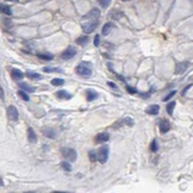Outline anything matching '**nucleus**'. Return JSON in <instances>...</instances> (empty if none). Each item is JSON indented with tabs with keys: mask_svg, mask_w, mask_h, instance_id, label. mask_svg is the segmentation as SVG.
I'll list each match as a JSON object with an SVG mask.
<instances>
[{
	"mask_svg": "<svg viewBox=\"0 0 193 193\" xmlns=\"http://www.w3.org/2000/svg\"><path fill=\"white\" fill-rule=\"evenodd\" d=\"M100 16V11L98 9H93L92 11H90L83 18L85 19H98Z\"/></svg>",
	"mask_w": 193,
	"mask_h": 193,
	"instance_id": "nucleus-11",
	"label": "nucleus"
},
{
	"mask_svg": "<svg viewBox=\"0 0 193 193\" xmlns=\"http://www.w3.org/2000/svg\"><path fill=\"white\" fill-rule=\"evenodd\" d=\"M88 156H90V160H91L92 162H94V161L97 160V151H95V150H90V151H88Z\"/></svg>",
	"mask_w": 193,
	"mask_h": 193,
	"instance_id": "nucleus-30",
	"label": "nucleus"
},
{
	"mask_svg": "<svg viewBox=\"0 0 193 193\" xmlns=\"http://www.w3.org/2000/svg\"><path fill=\"white\" fill-rule=\"evenodd\" d=\"M98 1H99V4L101 5V7H104V9H106L111 2V0H98Z\"/></svg>",
	"mask_w": 193,
	"mask_h": 193,
	"instance_id": "nucleus-33",
	"label": "nucleus"
},
{
	"mask_svg": "<svg viewBox=\"0 0 193 193\" xmlns=\"http://www.w3.org/2000/svg\"><path fill=\"white\" fill-rule=\"evenodd\" d=\"M127 91H128L130 94H136L138 92L136 88H134V87H130V86H127Z\"/></svg>",
	"mask_w": 193,
	"mask_h": 193,
	"instance_id": "nucleus-35",
	"label": "nucleus"
},
{
	"mask_svg": "<svg viewBox=\"0 0 193 193\" xmlns=\"http://www.w3.org/2000/svg\"><path fill=\"white\" fill-rule=\"evenodd\" d=\"M0 186H4V181H2V179L0 178Z\"/></svg>",
	"mask_w": 193,
	"mask_h": 193,
	"instance_id": "nucleus-41",
	"label": "nucleus"
},
{
	"mask_svg": "<svg viewBox=\"0 0 193 193\" xmlns=\"http://www.w3.org/2000/svg\"><path fill=\"white\" fill-rule=\"evenodd\" d=\"M37 57L44 61H51L54 58V55L53 54H37Z\"/></svg>",
	"mask_w": 193,
	"mask_h": 193,
	"instance_id": "nucleus-21",
	"label": "nucleus"
},
{
	"mask_svg": "<svg viewBox=\"0 0 193 193\" xmlns=\"http://www.w3.org/2000/svg\"><path fill=\"white\" fill-rule=\"evenodd\" d=\"M28 139L30 143H36L37 142V136H36V134H35V131H34V129L32 128L28 129Z\"/></svg>",
	"mask_w": 193,
	"mask_h": 193,
	"instance_id": "nucleus-17",
	"label": "nucleus"
},
{
	"mask_svg": "<svg viewBox=\"0 0 193 193\" xmlns=\"http://www.w3.org/2000/svg\"><path fill=\"white\" fill-rule=\"evenodd\" d=\"M124 122V125H128V127H132L135 123H134V119L131 118V117H127V118H124L123 119Z\"/></svg>",
	"mask_w": 193,
	"mask_h": 193,
	"instance_id": "nucleus-29",
	"label": "nucleus"
},
{
	"mask_svg": "<svg viewBox=\"0 0 193 193\" xmlns=\"http://www.w3.org/2000/svg\"><path fill=\"white\" fill-rule=\"evenodd\" d=\"M122 16H123V13L122 12H117V11H112L110 13V17H112V18L115 19H119Z\"/></svg>",
	"mask_w": 193,
	"mask_h": 193,
	"instance_id": "nucleus-31",
	"label": "nucleus"
},
{
	"mask_svg": "<svg viewBox=\"0 0 193 193\" xmlns=\"http://www.w3.org/2000/svg\"><path fill=\"white\" fill-rule=\"evenodd\" d=\"M61 153H62V155H63L64 159H67L68 161H76V159H78V153H76V150L73 149V148H62L61 149Z\"/></svg>",
	"mask_w": 193,
	"mask_h": 193,
	"instance_id": "nucleus-2",
	"label": "nucleus"
},
{
	"mask_svg": "<svg viewBox=\"0 0 193 193\" xmlns=\"http://www.w3.org/2000/svg\"><path fill=\"white\" fill-rule=\"evenodd\" d=\"M98 25H99L98 20H95V22H90V23H85V24H82L83 32H85V34H91V32H93L95 29L98 28Z\"/></svg>",
	"mask_w": 193,
	"mask_h": 193,
	"instance_id": "nucleus-6",
	"label": "nucleus"
},
{
	"mask_svg": "<svg viewBox=\"0 0 193 193\" xmlns=\"http://www.w3.org/2000/svg\"><path fill=\"white\" fill-rule=\"evenodd\" d=\"M159 127H160V131L161 134H166L171 130V124L167 119H161L160 123H159Z\"/></svg>",
	"mask_w": 193,
	"mask_h": 193,
	"instance_id": "nucleus-9",
	"label": "nucleus"
},
{
	"mask_svg": "<svg viewBox=\"0 0 193 193\" xmlns=\"http://www.w3.org/2000/svg\"><path fill=\"white\" fill-rule=\"evenodd\" d=\"M98 97H99V94L95 92L94 90H87V92H86V99H87V101L95 100Z\"/></svg>",
	"mask_w": 193,
	"mask_h": 193,
	"instance_id": "nucleus-14",
	"label": "nucleus"
},
{
	"mask_svg": "<svg viewBox=\"0 0 193 193\" xmlns=\"http://www.w3.org/2000/svg\"><path fill=\"white\" fill-rule=\"evenodd\" d=\"M64 83V80L63 79H60V78H54L53 80H51V85L53 86H62Z\"/></svg>",
	"mask_w": 193,
	"mask_h": 193,
	"instance_id": "nucleus-25",
	"label": "nucleus"
},
{
	"mask_svg": "<svg viewBox=\"0 0 193 193\" xmlns=\"http://www.w3.org/2000/svg\"><path fill=\"white\" fill-rule=\"evenodd\" d=\"M56 97H57L58 99H66V100L72 99V94L68 92V91H66V90L57 91V92H56Z\"/></svg>",
	"mask_w": 193,
	"mask_h": 193,
	"instance_id": "nucleus-10",
	"label": "nucleus"
},
{
	"mask_svg": "<svg viewBox=\"0 0 193 193\" xmlns=\"http://www.w3.org/2000/svg\"><path fill=\"white\" fill-rule=\"evenodd\" d=\"M7 117H9V119L11 120V122H17V120H18L19 113L16 106L10 105L9 107H7Z\"/></svg>",
	"mask_w": 193,
	"mask_h": 193,
	"instance_id": "nucleus-5",
	"label": "nucleus"
},
{
	"mask_svg": "<svg viewBox=\"0 0 193 193\" xmlns=\"http://www.w3.org/2000/svg\"><path fill=\"white\" fill-rule=\"evenodd\" d=\"M26 76L30 78V79H32V80H39V79H42V76L38 73H35V72H26Z\"/></svg>",
	"mask_w": 193,
	"mask_h": 193,
	"instance_id": "nucleus-23",
	"label": "nucleus"
},
{
	"mask_svg": "<svg viewBox=\"0 0 193 193\" xmlns=\"http://www.w3.org/2000/svg\"><path fill=\"white\" fill-rule=\"evenodd\" d=\"M107 85H109L110 87H112L113 90H117V86H116V85H115L113 82H111V81H109V82H107Z\"/></svg>",
	"mask_w": 193,
	"mask_h": 193,
	"instance_id": "nucleus-38",
	"label": "nucleus"
},
{
	"mask_svg": "<svg viewBox=\"0 0 193 193\" xmlns=\"http://www.w3.org/2000/svg\"><path fill=\"white\" fill-rule=\"evenodd\" d=\"M94 46H100V36L99 35H95V37H94Z\"/></svg>",
	"mask_w": 193,
	"mask_h": 193,
	"instance_id": "nucleus-36",
	"label": "nucleus"
},
{
	"mask_svg": "<svg viewBox=\"0 0 193 193\" xmlns=\"http://www.w3.org/2000/svg\"><path fill=\"white\" fill-rule=\"evenodd\" d=\"M18 95L23 99V100L25 101H29L30 100V97H29L28 92H25V91H23V90H20V91H18Z\"/></svg>",
	"mask_w": 193,
	"mask_h": 193,
	"instance_id": "nucleus-26",
	"label": "nucleus"
},
{
	"mask_svg": "<svg viewBox=\"0 0 193 193\" xmlns=\"http://www.w3.org/2000/svg\"><path fill=\"white\" fill-rule=\"evenodd\" d=\"M175 93H176V91H172V92H169V93H168V94H167V95H166L165 98L162 99V100H163V101H168V100H171V99H172V98H173V97H174V95H175Z\"/></svg>",
	"mask_w": 193,
	"mask_h": 193,
	"instance_id": "nucleus-32",
	"label": "nucleus"
},
{
	"mask_svg": "<svg viewBox=\"0 0 193 193\" xmlns=\"http://www.w3.org/2000/svg\"><path fill=\"white\" fill-rule=\"evenodd\" d=\"M175 105H176V103H175V101H171V103L167 105L166 110H167V112H168V115H169V116H173V111H174Z\"/></svg>",
	"mask_w": 193,
	"mask_h": 193,
	"instance_id": "nucleus-22",
	"label": "nucleus"
},
{
	"mask_svg": "<svg viewBox=\"0 0 193 193\" xmlns=\"http://www.w3.org/2000/svg\"><path fill=\"white\" fill-rule=\"evenodd\" d=\"M124 125V122H123V119H119V120H117L115 124H113V127L112 128L113 129H118V128H120V127H123Z\"/></svg>",
	"mask_w": 193,
	"mask_h": 193,
	"instance_id": "nucleus-34",
	"label": "nucleus"
},
{
	"mask_svg": "<svg viewBox=\"0 0 193 193\" xmlns=\"http://www.w3.org/2000/svg\"><path fill=\"white\" fill-rule=\"evenodd\" d=\"M75 72L76 74L85 76V78H88L92 75V64L88 61H82L81 63L79 64L76 68H75Z\"/></svg>",
	"mask_w": 193,
	"mask_h": 193,
	"instance_id": "nucleus-1",
	"label": "nucleus"
},
{
	"mask_svg": "<svg viewBox=\"0 0 193 193\" xmlns=\"http://www.w3.org/2000/svg\"><path fill=\"white\" fill-rule=\"evenodd\" d=\"M61 167L63 168L66 172H70V171H72V166H70L69 162H67V161H63V162L61 163Z\"/></svg>",
	"mask_w": 193,
	"mask_h": 193,
	"instance_id": "nucleus-28",
	"label": "nucleus"
},
{
	"mask_svg": "<svg viewBox=\"0 0 193 193\" xmlns=\"http://www.w3.org/2000/svg\"><path fill=\"white\" fill-rule=\"evenodd\" d=\"M43 70L46 73H62V69H60V68H53V67H44Z\"/></svg>",
	"mask_w": 193,
	"mask_h": 193,
	"instance_id": "nucleus-24",
	"label": "nucleus"
},
{
	"mask_svg": "<svg viewBox=\"0 0 193 193\" xmlns=\"http://www.w3.org/2000/svg\"><path fill=\"white\" fill-rule=\"evenodd\" d=\"M18 86L22 88V90H23V91H25V92H28V93H32V92H35V91H36V88H35V87L30 86V85L26 83V82H19Z\"/></svg>",
	"mask_w": 193,
	"mask_h": 193,
	"instance_id": "nucleus-15",
	"label": "nucleus"
},
{
	"mask_svg": "<svg viewBox=\"0 0 193 193\" xmlns=\"http://www.w3.org/2000/svg\"><path fill=\"white\" fill-rule=\"evenodd\" d=\"M2 95H4V93H2V88L0 87V97H2Z\"/></svg>",
	"mask_w": 193,
	"mask_h": 193,
	"instance_id": "nucleus-40",
	"label": "nucleus"
},
{
	"mask_svg": "<svg viewBox=\"0 0 193 193\" xmlns=\"http://www.w3.org/2000/svg\"><path fill=\"white\" fill-rule=\"evenodd\" d=\"M42 132H43L44 136H46V137H49V138L56 137V131L53 128H48V127H46V128L42 129Z\"/></svg>",
	"mask_w": 193,
	"mask_h": 193,
	"instance_id": "nucleus-12",
	"label": "nucleus"
},
{
	"mask_svg": "<svg viewBox=\"0 0 193 193\" xmlns=\"http://www.w3.org/2000/svg\"><path fill=\"white\" fill-rule=\"evenodd\" d=\"M122 1H129V0H122Z\"/></svg>",
	"mask_w": 193,
	"mask_h": 193,
	"instance_id": "nucleus-42",
	"label": "nucleus"
},
{
	"mask_svg": "<svg viewBox=\"0 0 193 193\" xmlns=\"http://www.w3.org/2000/svg\"><path fill=\"white\" fill-rule=\"evenodd\" d=\"M190 67V62H180V63L176 64V68H175V74H184L186 72V69Z\"/></svg>",
	"mask_w": 193,
	"mask_h": 193,
	"instance_id": "nucleus-7",
	"label": "nucleus"
},
{
	"mask_svg": "<svg viewBox=\"0 0 193 193\" xmlns=\"http://www.w3.org/2000/svg\"><path fill=\"white\" fill-rule=\"evenodd\" d=\"M112 29H115V25H113L112 23H106V24L103 26V35H104V36H107L111 32Z\"/></svg>",
	"mask_w": 193,
	"mask_h": 193,
	"instance_id": "nucleus-18",
	"label": "nucleus"
},
{
	"mask_svg": "<svg viewBox=\"0 0 193 193\" xmlns=\"http://www.w3.org/2000/svg\"><path fill=\"white\" fill-rule=\"evenodd\" d=\"M191 87H192V85H188V86H187V87H186V88L184 90V92H183V95H185V94H186V92H187V90H190Z\"/></svg>",
	"mask_w": 193,
	"mask_h": 193,
	"instance_id": "nucleus-39",
	"label": "nucleus"
},
{
	"mask_svg": "<svg viewBox=\"0 0 193 193\" xmlns=\"http://www.w3.org/2000/svg\"><path fill=\"white\" fill-rule=\"evenodd\" d=\"M95 143H104V142H107L110 139V134L109 132H100L95 136Z\"/></svg>",
	"mask_w": 193,
	"mask_h": 193,
	"instance_id": "nucleus-8",
	"label": "nucleus"
},
{
	"mask_svg": "<svg viewBox=\"0 0 193 193\" xmlns=\"http://www.w3.org/2000/svg\"><path fill=\"white\" fill-rule=\"evenodd\" d=\"M11 76H12V79H14V80H22V79L24 78V73H23L22 70L17 69V68H13V69L11 70Z\"/></svg>",
	"mask_w": 193,
	"mask_h": 193,
	"instance_id": "nucleus-13",
	"label": "nucleus"
},
{
	"mask_svg": "<svg viewBox=\"0 0 193 193\" xmlns=\"http://www.w3.org/2000/svg\"><path fill=\"white\" fill-rule=\"evenodd\" d=\"M146 112H147L148 115L156 116V115H159V112H160V106L159 105H150L149 107H147Z\"/></svg>",
	"mask_w": 193,
	"mask_h": 193,
	"instance_id": "nucleus-16",
	"label": "nucleus"
},
{
	"mask_svg": "<svg viewBox=\"0 0 193 193\" xmlns=\"http://www.w3.org/2000/svg\"><path fill=\"white\" fill-rule=\"evenodd\" d=\"M0 13H4V14H6V16H11V14H12L11 7H10V6H7V5L0 4Z\"/></svg>",
	"mask_w": 193,
	"mask_h": 193,
	"instance_id": "nucleus-19",
	"label": "nucleus"
},
{
	"mask_svg": "<svg viewBox=\"0 0 193 193\" xmlns=\"http://www.w3.org/2000/svg\"><path fill=\"white\" fill-rule=\"evenodd\" d=\"M88 41H90L88 36H81V37H79V38H76V44L86 46V44L88 43Z\"/></svg>",
	"mask_w": 193,
	"mask_h": 193,
	"instance_id": "nucleus-20",
	"label": "nucleus"
},
{
	"mask_svg": "<svg viewBox=\"0 0 193 193\" xmlns=\"http://www.w3.org/2000/svg\"><path fill=\"white\" fill-rule=\"evenodd\" d=\"M109 154H110V149L107 146H104L99 149L98 155H97V160H99L100 163H106L109 160Z\"/></svg>",
	"mask_w": 193,
	"mask_h": 193,
	"instance_id": "nucleus-3",
	"label": "nucleus"
},
{
	"mask_svg": "<svg viewBox=\"0 0 193 193\" xmlns=\"http://www.w3.org/2000/svg\"><path fill=\"white\" fill-rule=\"evenodd\" d=\"M76 53H78V50H76L75 46H68L63 53L61 54V58H62V60H66V61H67V60H70V58H73L74 56L76 55Z\"/></svg>",
	"mask_w": 193,
	"mask_h": 193,
	"instance_id": "nucleus-4",
	"label": "nucleus"
},
{
	"mask_svg": "<svg viewBox=\"0 0 193 193\" xmlns=\"http://www.w3.org/2000/svg\"><path fill=\"white\" fill-rule=\"evenodd\" d=\"M150 150L153 151V153H155L159 150V143H157L156 139H153V142L150 143Z\"/></svg>",
	"mask_w": 193,
	"mask_h": 193,
	"instance_id": "nucleus-27",
	"label": "nucleus"
},
{
	"mask_svg": "<svg viewBox=\"0 0 193 193\" xmlns=\"http://www.w3.org/2000/svg\"><path fill=\"white\" fill-rule=\"evenodd\" d=\"M153 91H154V88L150 91V92H147V93H139V95L142 97V98H149L151 94H153Z\"/></svg>",
	"mask_w": 193,
	"mask_h": 193,
	"instance_id": "nucleus-37",
	"label": "nucleus"
}]
</instances>
